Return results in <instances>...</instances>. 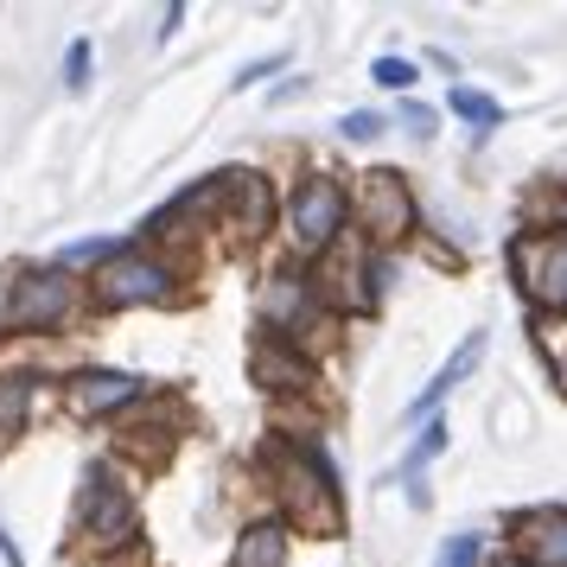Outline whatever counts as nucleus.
<instances>
[{
	"label": "nucleus",
	"instance_id": "6e6552de",
	"mask_svg": "<svg viewBox=\"0 0 567 567\" xmlns=\"http://www.w3.org/2000/svg\"><path fill=\"white\" fill-rule=\"evenodd\" d=\"M141 395L147 389L128 370H83V377H71V409L78 414H115V409H128V402H141Z\"/></svg>",
	"mask_w": 567,
	"mask_h": 567
},
{
	"label": "nucleus",
	"instance_id": "9d476101",
	"mask_svg": "<svg viewBox=\"0 0 567 567\" xmlns=\"http://www.w3.org/2000/svg\"><path fill=\"white\" fill-rule=\"evenodd\" d=\"M516 536H523L529 567H567V511H523Z\"/></svg>",
	"mask_w": 567,
	"mask_h": 567
},
{
	"label": "nucleus",
	"instance_id": "5701e85b",
	"mask_svg": "<svg viewBox=\"0 0 567 567\" xmlns=\"http://www.w3.org/2000/svg\"><path fill=\"white\" fill-rule=\"evenodd\" d=\"M402 128H409L414 141H427V134H434V109H421V103H402Z\"/></svg>",
	"mask_w": 567,
	"mask_h": 567
},
{
	"label": "nucleus",
	"instance_id": "393cba45",
	"mask_svg": "<svg viewBox=\"0 0 567 567\" xmlns=\"http://www.w3.org/2000/svg\"><path fill=\"white\" fill-rule=\"evenodd\" d=\"M179 20H185V7H179V0H173V7L159 13V39H173V32H179Z\"/></svg>",
	"mask_w": 567,
	"mask_h": 567
},
{
	"label": "nucleus",
	"instance_id": "f03ea898",
	"mask_svg": "<svg viewBox=\"0 0 567 567\" xmlns=\"http://www.w3.org/2000/svg\"><path fill=\"white\" fill-rule=\"evenodd\" d=\"M511 275L529 307L567 312V230H529L511 243Z\"/></svg>",
	"mask_w": 567,
	"mask_h": 567
},
{
	"label": "nucleus",
	"instance_id": "f257e3e1",
	"mask_svg": "<svg viewBox=\"0 0 567 567\" xmlns=\"http://www.w3.org/2000/svg\"><path fill=\"white\" fill-rule=\"evenodd\" d=\"M268 465L281 472V497H287V511H293V523H300L307 536H338V529H344L338 478H332V465L319 460L312 446H287V440H275V446H268Z\"/></svg>",
	"mask_w": 567,
	"mask_h": 567
},
{
	"label": "nucleus",
	"instance_id": "7ed1b4c3",
	"mask_svg": "<svg viewBox=\"0 0 567 567\" xmlns=\"http://www.w3.org/2000/svg\"><path fill=\"white\" fill-rule=\"evenodd\" d=\"M173 293H179V275H173V261L134 256V249H122V256H115L103 275H96V300H103L109 312L159 307V300H173Z\"/></svg>",
	"mask_w": 567,
	"mask_h": 567
},
{
	"label": "nucleus",
	"instance_id": "dca6fc26",
	"mask_svg": "<svg viewBox=\"0 0 567 567\" xmlns=\"http://www.w3.org/2000/svg\"><path fill=\"white\" fill-rule=\"evenodd\" d=\"M440 453H446V421H427V427H421V440H414L409 453H402L395 478H414V472H421L427 460H440Z\"/></svg>",
	"mask_w": 567,
	"mask_h": 567
},
{
	"label": "nucleus",
	"instance_id": "9b49d317",
	"mask_svg": "<svg viewBox=\"0 0 567 567\" xmlns=\"http://www.w3.org/2000/svg\"><path fill=\"white\" fill-rule=\"evenodd\" d=\"M478 358H485V332H465V344H460V351H453V358H446V370H440L434 383H427V389H421V395H414V409H409L414 421H421V414H434L440 402H446V389H460L465 377L478 370Z\"/></svg>",
	"mask_w": 567,
	"mask_h": 567
},
{
	"label": "nucleus",
	"instance_id": "4468645a",
	"mask_svg": "<svg viewBox=\"0 0 567 567\" xmlns=\"http://www.w3.org/2000/svg\"><path fill=\"white\" fill-rule=\"evenodd\" d=\"M300 307H307V281H293V275H287V281L261 287V326H268V332H275V326H287Z\"/></svg>",
	"mask_w": 567,
	"mask_h": 567
},
{
	"label": "nucleus",
	"instance_id": "20e7f679",
	"mask_svg": "<svg viewBox=\"0 0 567 567\" xmlns=\"http://www.w3.org/2000/svg\"><path fill=\"white\" fill-rule=\"evenodd\" d=\"M134 529H141L134 497L115 485L109 465H90V478H83V536L103 542V548H134Z\"/></svg>",
	"mask_w": 567,
	"mask_h": 567
},
{
	"label": "nucleus",
	"instance_id": "a211bd4d",
	"mask_svg": "<svg viewBox=\"0 0 567 567\" xmlns=\"http://www.w3.org/2000/svg\"><path fill=\"white\" fill-rule=\"evenodd\" d=\"M90 71H96L90 39H71V52H64V90H90Z\"/></svg>",
	"mask_w": 567,
	"mask_h": 567
},
{
	"label": "nucleus",
	"instance_id": "6ab92c4d",
	"mask_svg": "<svg viewBox=\"0 0 567 567\" xmlns=\"http://www.w3.org/2000/svg\"><path fill=\"white\" fill-rule=\"evenodd\" d=\"M478 561H485V542L478 536H453L440 548V567H478Z\"/></svg>",
	"mask_w": 567,
	"mask_h": 567
},
{
	"label": "nucleus",
	"instance_id": "423d86ee",
	"mask_svg": "<svg viewBox=\"0 0 567 567\" xmlns=\"http://www.w3.org/2000/svg\"><path fill=\"white\" fill-rule=\"evenodd\" d=\"M287 224H293V243H300L307 256H319V249H326V243H332V236L344 230V192H338L332 179H307V185H293Z\"/></svg>",
	"mask_w": 567,
	"mask_h": 567
},
{
	"label": "nucleus",
	"instance_id": "b1692460",
	"mask_svg": "<svg viewBox=\"0 0 567 567\" xmlns=\"http://www.w3.org/2000/svg\"><path fill=\"white\" fill-rule=\"evenodd\" d=\"M115 261L122 256V243H71V249H64V261Z\"/></svg>",
	"mask_w": 567,
	"mask_h": 567
},
{
	"label": "nucleus",
	"instance_id": "f3484780",
	"mask_svg": "<svg viewBox=\"0 0 567 567\" xmlns=\"http://www.w3.org/2000/svg\"><path fill=\"white\" fill-rule=\"evenodd\" d=\"M446 103H453V115H465V122H478V128H497V122H504V109H497V96H485V90H453V96H446Z\"/></svg>",
	"mask_w": 567,
	"mask_h": 567
},
{
	"label": "nucleus",
	"instance_id": "cd10ccee",
	"mask_svg": "<svg viewBox=\"0 0 567 567\" xmlns=\"http://www.w3.org/2000/svg\"><path fill=\"white\" fill-rule=\"evenodd\" d=\"M555 377H561V389H567V338L555 344Z\"/></svg>",
	"mask_w": 567,
	"mask_h": 567
},
{
	"label": "nucleus",
	"instance_id": "1a4fd4ad",
	"mask_svg": "<svg viewBox=\"0 0 567 567\" xmlns=\"http://www.w3.org/2000/svg\"><path fill=\"white\" fill-rule=\"evenodd\" d=\"M249 370H256V383L268 389V395H300V389H312V363L300 358L287 338H261Z\"/></svg>",
	"mask_w": 567,
	"mask_h": 567
},
{
	"label": "nucleus",
	"instance_id": "4be33fe9",
	"mask_svg": "<svg viewBox=\"0 0 567 567\" xmlns=\"http://www.w3.org/2000/svg\"><path fill=\"white\" fill-rule=\"evenodd\" d=\"M287 58L281 52H268V58H256V64H243V71H236V90H249V83H261V78H275V71H281Z\"/></svg>",
	"mask_w": 567,
	"mask_h": 567
},
{
	"label": "nucleus",
	"instance_id": "bb28decb",
	"mask_svg": "<svg viewBox=\"0 0 567 567\" xmlns=\"http://www.w3.org/2000/svg\"><path fill=\"white\" fill-rule=\"evenodd\" d=\"M0 555H7V567H27L20 561V548H13V536H7V523H0Z\"/></svg>",
	"mask_w": 567,
	"mask_h": 567
},
{
	"label": "nucleus",
	"instance_id": "0eeeda50",
	"mask_svg": "<svg viewBox=\"0 0 567 567\" xmlns=\"http://www.w3.org/2000/svg\"><path fill=\"white\" fill-rule=\"evenodd\" d=\"M358 224L370 230V243H395V236L414 224V198L402 173H363L358 192Z\"/></svg>",
	"mask_w": 567,
	"mask_h": 567
},
{
	"label": "nucleus",
	"instance_id": "412c9836",
	"mask_svg": "<svg viewBox=\"0 0 567 567\" xmlns=\"http://www.w3.org/2000/svg\"><path fill=\"white\" fill-rule=\"evenodd\" d=\"M338 134H344V141H377V134H383V115H370V109H351V115L338 122Z\"/></svg>",
	"mask_w": 567,
	"mask_h": 567
},
{
	"label": "nucleus",
	"instance_id": "c85d7f7f",
	"mask_svg": "<svg viewBox=\"0 0 567 567\" xmlns=\"http://www.w3.org/2000/svg\"><path fill=\"white\" fill-rule=\"evenodd\" d=\"M491 567H529V561H516V555H504V561H491Z\"/></svg>",
	"mask_w": 567,
	"mask_h": 567
},
{
	"label": "nucleus",
	"instance_id": "a878e982",
	"mask_svg": "<svg viewBox=\"0 0 567 567\" xmlns=\"http://www.w3.org/2000/svg\"><path fill=\"white\" fill-rule=\"evenodd\" d=\"M293 96H307V78H293V83H281V90H275V96H268V103H293Z\"/></svg>",
	"mask_w": 567,
	"mask_h": 567
},
{
	"label": "nucleus",
	"instance_id": "aec40b11",
	"mask_svg": "<svg viewBox=\"0 0 567 567\" xmlns=\"http://www.w3.org/2000/svg\"><path fill=\"white\" fill-rule=\"evenodd\" d=\"M370 78L383 83V90H409V83H414V64H409V58H377V64H370Z\"/></svg>",
	"mask_w": 567,
	"mask_h": 567
},
{
	"label": "nucleus",
	"instance_id": "ddd939ff",
	"mask_svg": "<svg viewBox=\"0 0 567 567\" xmlns=\"http://www.w3.org/2000/svg\"><path fill=\"white\" fill-rule=\"evenodd\" d=\"M230 185H236V224H243V236L268 230V217H275L268 179H261V173H230Z\"/></svg>",
	"mask_w": 567,
	"mask_h": 567
},
{
	"label": "nucleus",
	"instance_id": "2eb2a0df",
	"mask_svg": "<svg viewBox=\"0 0 567 567\" xmlns=\"http://www.w3.org/2000/svg\"><path fill=\"white\" fill-rule=\"evenodd\" d=\"M32 409V383L27 377H0V434H20Z\"/></svg>",
	"mask_w": 567,
	"mask_h": 567
},
{
	"label": "nucleus",
	"instance_id": "f8f14e48",
	"mask_svg": "<svg viewBox=\"0 0 567 567\" xmlns=\"http://www.w3.org/2000/svg\"><path fill=\"white\" fill-rule=\"evenodd\" d=\"M230 567H287V523H256V529H243Z\"/></svg>",
	"mask_w": 567,
	"mask_h": 567
},
{
	"label": "nucleus",
	"instance_id": "39448f33",
	"mask_svg": "<svg viewBox=\"0 0 567 567\" xmlns=\"http://www.w3.org/2000/svg\"><path fill=\"white\" fill-rule=\"evenodd\" d=\"M78 307V281L64 275V268H32L27 281H13V300H7V319L20 326V332H52L64 326Z\"/></svg>",
	"mask_w": 567,
	"mask_h": 567
}]
</instances>
